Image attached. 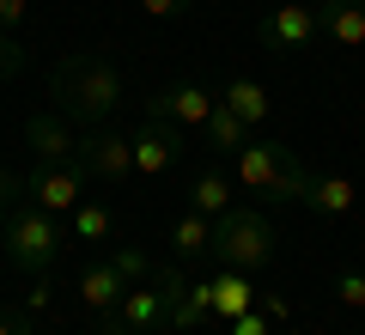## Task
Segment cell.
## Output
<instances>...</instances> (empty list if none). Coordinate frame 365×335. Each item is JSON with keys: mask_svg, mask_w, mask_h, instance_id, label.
I'll return each instance as SVG.
<instances>
[{"mask_svg": "<svg viewBox=\"0 0 365 335\" xmlns=\"http://www.w3.org/2000/svg\"><path fill=\"white\" fill-rule=\"evenodd\" d=\"M49 91H55V110H61L73 129H104L110 116H116L122 104V67L110 61V55L86 49V55H61L49 74Z\"/></svg>", "mask_w": 365, "mask_h": 335, "instance_id": "cell-1", "label": "cell"}, {"mask_svg": "<svg viewBox=\"0 0 365 335\" xmlns=\"http://www.w3.org/2000/svg\"><path fill=\"white\" fill-rule=\"evenodd\" d=\"M0 244H6V262H13L19 274H31V281H37V274H49L55 256L67 250V219L49 214V207H37V201H25V207H13V214H6Z\"/></svg>", "mask_w": 365, "mask_h": 335, "instance_id": "cell-2", "label": "cell"}, {"mask_svg": "<svg viewBox=\"0 0 365 335\" xmlns=\"http://www.w3.org/2000/svg\"><path fill=\"white\" fill-rule=\"evenodd\" d=\"M237 183L256 195H268V201H304V189H311V171L299 165V153L280 141H244L237 146Z\"/></svg>", "mask_w": 365, "mask_h": 335, "instance_id": "cell-3", "label": "cell"}, {"mask_svg": "<svg viewBox=\"0 0 365 335\" xmlns=\"http://www.w3.org/2000/svg\"><path fill=\"white\" fill-rule=\"evenodd\" d=\"M207 256L220 269H237V274H262L274 262V226L256 214V207H225L213 219V244Z\"/></svg>", "mask_w": 365, "mask_h": 335, "instance_id": "cell-4", "label": "cell"}, {"mask_svg": "<svg viewBox=\"0 0 365 335\" xmlns=\"http://www.w3.org/2000/svg\"><path fill=\"white\" fill-rule=\"evenodd\" d=\"M170 329V305L153 286H128L116 311H98V335H165Z\"/></svg>", "mask_w": 365, "mask_h": 335, "instance_id": "cell-5", "label": "cell"}, {"mask_svg": "<svg viewBox=\"0 0 365 335\" xmlns=\"http://www.w3.org/2000/svg\"><path fill=\"white\" fill-rule=\"evenodd\" d=\"M73 165L98 183H128L134 177V141L128 134H110V129H79Z\"/></svg>", "mask_w": 365, "mask_h": 335, "instance_id": "cell-6", "label": "cell"}, {"mask_svg": "<svg viewBox=\"0 0 365 335\" xmlns=\"http://www.w3.org/2000/svg\"><path fill=\"white\" fill-rule=\"evenodd\" d=\"M153 281H158V293L170 305V329H195V323L213 317V281H195L189 262L182 269H158Z\"/></svg>", "mask_w": 365, "mask_h": 335, "instance_id": "cell-7", "label": "cell"}, {"mask_svg": "<svg viewBox=\"0 0 365 335\" xmlns=\"http://www.w3.org/2000/svg\"><path fill=\"white\" fill-rule=\"evenodd\" d=\"M25 195L37 207H49V214H73L79 201H86V171L67 159V165H31V177H25Z\"/></svg>", "mask_w": 365, "mask_h": 335, "instance_id": "cell-8", "label": "cell"}, {"mask_svg": "<svg viewBox=\"0 0 365 335\" xmlns=\"http://www.w3.org/2000/svg\"><path fill=\"white\" fill-rule=\"evenodd\" d=\"M128 141H134V177H165V171H177V159H182V129L177 122L146 116Z\"/></svg>", "mask_w": 365, "mask_h": 335, "instance_id": "cell-9", "label": "cell"}, {"mask_svg": "<svg viewBox=\"0 0 365 335\" xmlns=\"http://www.w3.org/2000/svg\"><path fill=\"white\" fill-rule=\"evenodd\" d=\"M256 37H262V49L292 55V49H311V43L323 37V19H317V6L292 0V6H280V13H268V19H262V25H256Z\"/></svg>", "mask_w": 365, "mask_h": 335, "instance_id": "cell-10", "label": "cell"}, {"mask_svg": "<svg viewBox=\"0 0 365 335\" xmlns=\"http://www.w3.org/2000/svg\"><path fill=\"white\" fill-rule=\"evenodd\" d=\"M213 91L207 86H189V79H182V86H165V91H153V98H146V116H158V122H177V129H201V122L213 116Z\"/></svg>", "mask_w": 365, "mask_h": 335, "instance_id": "cell-11", "label": "cell"}, {"mask_svg": "<svg viewBox=\"0 0 365 335\" xmlns=\"http://www.w3.org/2000/svg\"><path fill=\"white\" fill-rule=\"evenodd\" d=\"M73 141H79V129L61 116V110H37V116H25V146H31L37 165H67V159H73Z\"/></svg>", "mask_w": 365, "mask_h": 335, "instance_id": "cell-12", "label": "cell"}, {"mask_svg": "<svg viewBox=\"0 0 365 335\" xmlns=\"http://www.w3.org/2000/svg\"><path fill=\"white\" fill-rule=\"evenodd\" d=\"M317 19H323V37L329 43H341V49H365V0H323Z\"/></svg>", "mask_w": 365, "mask_h": 335, "instance_id": "cell-13", "label": "cell"}, {"mask_svg": "<svg viewBox=\"0 0 365 335\" xmlns=\"http://www.w3.org/2000/svg\"><path fill=\"white\" fill-rule=\"evenodd\" d=\"M353 201H359V189H353V177H311V189H304V201L299 207H311V214H323V219H341V214H353Z\"/></svg>", "mask_w": 365, "mask_h": 335, "instance_id": "cell-14", "label": "cell"}, {"mask_svg": "<svg viewBox=\"0 0 365 335\" xmlns=\"http://www.w3.org/2000/svg\"><path fill=\"white\" fill-rule=\"evenodd\" d=\"M201 141H207L213 159H237V146L250 141V122L237 110H225V104H213V116L201 122Z\"/></svg>", "mask_w": 365, "mask_h": 335, "instance_id": "cell-15", "label": "cell"}, {"mask_svg": "<svg viewBox=\"0 0 365 335\" xmlns=\"http://www.w3.org/2000/svg\"><path fill=\"white\" fill-rule=\"evenodd\" d=\"M122 293H128V281L116 274V262H91V269L79 274V299H86V311H116Z\"/></svg>", "mask_w": 365, "mask_h": 335, "instance_id": "cell-16", "label": "cell"}, {"mask_svg": "<svg viewBox=\"0 0 365 335\" xmlns=\"http://www.w3.org/2000/svg\"><path fill=\"white\" fill-rule=\"evenodd\" d=\"M256 305V286H250V274H237V269H220L213 274V317H244V311Z\"/></svg>", "mask_w": 365, "mask_h": 335, "instance_id": "cell-17", "label": "cell"}, {"mask_svg": "<svg viewBox=\"0 0 365 335\" xmlns=\"http://www.w3.org/2000/svg\"><path fill=\"white\" fill-rule=\"evenodd\" d=\"M170 244H177V262H201L213 244V219L195 214V207H182V219L170 226Z\"/></svg>", "mask_w": 365, "mask_h": 335, "instance_id": "cell-18", "label": "cell"}, {"mask_svg": "<svg viewBox=\"0 0 365 335\" xmlns=\"http://www.w3.org/2000/svg\"><path fill=\"white\" fill-rule=\"evenodd\" d=\"M67 232H73L79 244H110V238H116V214H110L104 201H79L73 214H67Z\"/></svg>", "mask_w": 365, "mask_h": 335, "instance_id": "cell-19", "label": "cell"}, {"mask_svg": "<svg viewBox=\"0 0 365 335\" xmlns=\"http://www.w3.org/2000/svg\"><path fill=\"white\" fill-rule=\"evenodd\" d=\"M220 104H225V110H237V116H244L250 129H256V122H268V91H262L256 79H244V74L220 86Z\"/></svg>", "mask_w": 365, "mask_h": 335, "instance_id": "cell-20", "label": "cell"}, {"mask_svg": "<svg viewBox=\"0 0 365 335\" xmlns=\"http://www.w3.org/2000/svg\"><path fill=\"white\" fill-rule=\"evenodd\" d=\"M189 207L207 214V219H220L225 207H232V177H225V171H201V177L189 183Z\"/></svg>", "mask_w": 365, "mask_h": 335, "instance_id": "cell-21", "label": "cell"}, {"mask_svg": "<svg viewBox=\"0 0 365 335\" xmlns=\"http://www.w3.org/2000/svg\"><path fill=\"white\" fill-rule=\"evenodd\" d=\"M110 262H116V274H122L128 286H140L146 274H153V262H146V256H140L134 244H116V250H110Z\"/></svg>", "mask_w": 365, "mask_h": 335, "instance_id": "cell-22", "label": "cell"}, {"mask_svg": "<svg viewBox=\"0 0 365 335\" xmlns=\"http://www.w3.org/2000/svg\"><path fill=\"white\" fill-rule=\"evenodd\" d=\"M19 74H25V43H19L13 31H0V86L19 79Z\"/></svg>", "mask_w": 365, "mask_h": 335, "instance_id": "cell-23", "label": "cell"}, {"mask_svg": "<svg viewBox=\"0 0 365 335\" xmlns=\"http://www.w3.org/2000/svg\"><path fill=\"white\" fill-rule=\"evenodd\" d=\"M335 299H341V305H365V274L359 269L335 274Z\"/></svg>", "mask_w": 365, "mask_h": 335, "instance_id": "cell-24", "label": "cell"}, {"mask_svg": "<svg viewBox=\"0 0 365 335\" xmlns=\"http://www.w3.org/2000/svg\"><path fill=\"white\" fill-rule=\"evenodd\" d=\"M0 335H37V317H31L25 305H19V311L0 305Z\"/></svg>", "mask_w": 365, "mask_h": 335, "instance_id": "cell-25", "label": "cell"}, {"mask_svg": "<svg viewBox=\"0 0 365 335\" xmlns=\"http://www.w3.org/2000/svg\"><path fill=\"white\" fill-rule=\"evenodd\" d=\"M49 299H55L49 274H37V281H31V293H25V311H31V317H43V311H49Z\"/></svg>", "mask_w": 365, "mask_h": 335, "instance_id": "cell-26", "label": "cell"}, {"mask_svg": "<svg viewBox=\"0 0 365 335\" xmlns=\"http://www.w3.org/2000/svg\"><path fill=\"white\" fill-rule=\"evenodd\" d=\"M268 329H274V317H262L256 305H250L244 317H232V335H268Z\"/></svg>", "mask_w": 365, "mask_h": 335, "instance_id": "cell-27", "label": "cell"}, {"mask_svg": "<svg viewBox=\"0 0 365 335\" xmlns=\"http://www.w3.org/2000/svg\"><path fill=\"white\" fill-rule=\"evenodd\" d=\"M195 6V0H140V13H153V19H182Z\"/></svg>", "mask_w": 365, "mask_h": 335, "instance_id": "cell-28", "label": "cell"}, {"mask_svg": "<svg viewBox=\"0 0 365 335\" xmlns=\"http://www.w3.org/2000/svg\"><path fill=\"white\" fill-rule=\"evenodd\" d=\"M256 311H262V317H274V323H287V317H292V305H287L280 293H256Z\"/></svg>", "mask_w": 365, "mask_h": 335, "instance_id": "cell-29", "label": "cell"}, {"mask_svg": "<svg viewBox=\"0 0 365 335\" xmlns=\"http://www.w3.org/2000/svg\"><path fill=\"white\" fill-rule=\"evenodd\" d=\"M31 13V0H0V31H19Z\"/></svg>", "mask_w": 365, "mask_h": 335, "instance_id": "cell-30", "label": "cell"}, {"mask_svg": "<svg viewBox=\"0 0 365 335\" xmlns=\"http://www.w3.org/2000/svg\"><path fill=\"white\" fill-rule=\"evenodd\" d=\"M19 189H25V183H19V177H13L6 165H0V207H6V214L19 207Z\"/></svg>", "mask_w": 365, "mask_h": 335, "instance_id": "cell-31", "label": "cell"}, {"mask_svg": "<svg viewBox=\"0 0 365 335\" xmlns=\"http://www.w3.org/2000/svg\"><path fill=\"white\" fill-rule=\"evenodd\" d=\"M0 226H6V207H0Z\"/></svg>", "mask_w": 365, "mask_h": 335, "instance_id": "cell-32", "label": "cell"}]
</instances>
